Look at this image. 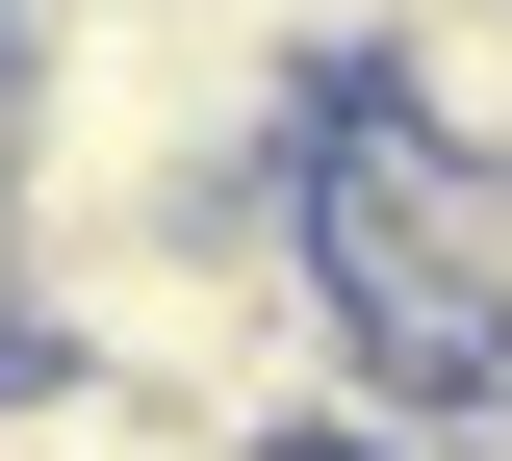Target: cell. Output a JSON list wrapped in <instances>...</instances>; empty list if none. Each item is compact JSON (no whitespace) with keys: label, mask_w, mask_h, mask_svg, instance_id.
I'll use <instances>...</instances> for the list:
<instances>
[{"label":"cell","mask_w":512,"mask_h":461,"mask_svg":"<svg viewBox=\"0 0 512 461\" xmlns=\"http://www.w3.org/2000/svg\"><path fill=\"white\" fill-rule=\"evenodd\" d=\"M359 103H410L436 154H512V0H410V26L359 52Z\"/></svg>","instance_id":"6da1fadb"},{"label":"cell","mask_w":512,"mask_h":461,"mask_svg":"<svg viewBox=\"0 0 512 461\" xmlns=\"http://www.w3.org/2000/svg\"><path fill=\"white\" fill-rule=\"evenodd\" d=\"M282 26H308V52H333V77H359V52H384V26H410V0H282Z\"/></svg>","instance_id":"7a4b0ae2"}]
</instances>
